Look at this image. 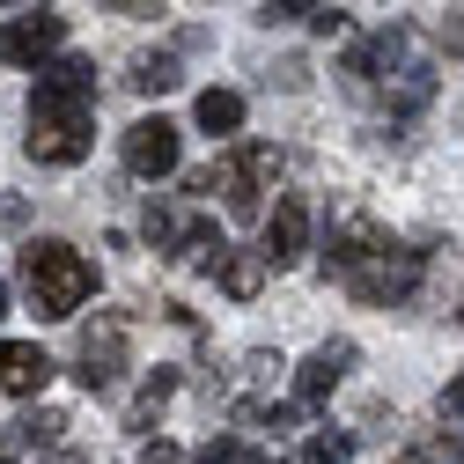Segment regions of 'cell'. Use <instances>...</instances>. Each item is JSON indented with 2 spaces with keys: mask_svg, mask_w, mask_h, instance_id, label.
<instances>
[{
  "mask_svg": "<svg viewBox=\"0 0 464 464\" xmlns=\"http://www.w3.org/2000/svg\"><path fill=\"white\" fill-rule=\"evenodd\" d=\"M354 457V435H310L303 442V464H346Z\"/></svg>",
  "mask_w": 464,
  "mask_h": 464,
  "instance_id": "18",
  "label": "cell"
},
{
  "mask_svg": "<svg viewBox=\"0 0 464 464\" xmlns=\"http://www.w3.org/2000/svg\"><path fill=\"white\" fill-rule=\"evenodd\" d=\"M119 362H126V324L119 317H103V324H89L82 332V383L89 391H111V376H119Z\"/></svg>",
  "mask_w": 464,
  "mask_h": 464,
  "instance_id": "9",
  "label": "cell"
},
{
  "mask_svg": "<svg viewBox=\"0 0 464 464\" xmlns=\"http://www.w3.org/2000/svg\"><path fill=\"white\" fill-rule=\"evenodd\" d=\"M44 383H52V354H44V346L0 339V391H15V398H37Z\"/></svg>",
  "mask_w": 464,
  "mask_h": 464,
  "instance_id": "11",
  "label": "cell"
},
{
  "mask_svg": "<svg viewBox=\"0 0 464 464\" xmlns=\"http://www.w3.org/2000/svg\"><path fill=\"white\" fill-rule=\"evenodd\" d=\"M178 258H192V266H207V273H214V266L228 258V237H221L214 221H192V228H185V244H178Z\"/></svg>",
  "mask_w": 464,
  "mask_h": 464,
  "instance_id": "16",
  "label": "cell"
},
{
  "mask_svg": "<svg viewBox=\"0 0 464 464\" xmlns=\"http://www.w3.org/2000/svg\"><path fill=\"white\" fill-rule=\"evenodd\" d=\"M442 420H464V376L442 383Z\"/></svg>",
  "mask_w": 464,
  "mask_h": 464,
  "instance_id": "23",
  "label": "cell"
},
{
  "mask_svg": "<svg viewBox=\"0 0 464 464\" xmlns=\"http://www.w3.org/2000/svg\"><path fill=\"white\" fill-rule=\"evenodd\" d=\"M111 15H162V0H103Z\"/></svg>",
  "mask_w": 464,
  "mask_h": 464,
  "instance_id": "24",
  "label": "cell"
},
{
  "mask_svg": "<svg viewBox=\"0 0 464 464\" xmlns=\"http://www.w3.org/2000/svg\"><path fill=\"white\" fill-rule=\"evenodd\" d=\"M15 435H23L30 450H37V442H60V435H67V413H30V420H23Z\"/></svg>",
  "mask_w": 464,
  "mask_h": 464,
  "instance_id": "20",
  "label": "cell"
},
{
  "mask_svg": "<svg viewBox=\"0 0 464 464\" xmlns=\"http://www.w3.org/2000/svg\"><path fill=\"white\" fill-rule=\"evenodd\" d=\"M258 251H266L273 273L295 266V258L310 251V207H303V199H280V207L266 214V228H258Z\"/></svg>",
  "mask_w": 464,
  "mask_h": 464,
  "instance_id": "6",
  "label": "cell"
},
{
  "mask_svg": "<svg viewBox=\"0 0 464 464\" xmlns=\"http://www.w3.org/2000/svg\"><path fill=\"white\" fill-rule=\"evenodd\" d=\"M214 178H221V199H228L237 221H266V185L280 178V155H273L266 140H244L237 155L214 169Z\"/></svg>",
  "mask_w": 464,
  "mask_h": 464,
  "instance_id": "3",
  "label": "cell"
},
{
  "mask_svg": "<svg viewBox=\"0 0 464 464\" xmlns=\"http://www.w3.org/2000/svg\"><path fill=\"white\" fill-rule=\"evenodd\" d=\"M346 287H354V303H369V310L413 303V287H420V251H376L369 266L346 273Z\"/></svg>",
  "mask_w": 464,
  "mask_h": 464,
  "instance_id": "4",
  "label": "cell"
},
{
  "mask_svg": "<svg viewBox=\"0 0 464 464\" xmlns=\"http://www.w3.org/2000/svg\"><path fill=\"white\" fill-rule=\"evenodd\" d=\"M266 273H273L266 251H228V258L214 266V280H221V295H228V303H251L258 287H266Z\"/></svg>",
  "mask_w": 464,
  "mask_h": 464,
  "instance_id": "12",
  "label": "cell"
},
{
  "mask_svg": "<svg viewBox=\"0 0 464 464\" xmlns=\"http://www.w3.org/2000/svg\"><path fill=\"white\" fill-rule=\"evenodd\" d=\"M192 119H199V133H237L244 126V96L237 89H199Z\"/></svg>",
  "mask_w": 464,
  "mask_h": 464,
  "instance_id": "13",
  "label": "cell"
},
{
  "mask_svg": "<svg viewBox=\"0 0 464 464\" xmlns=\"http://www.w3.org/2000/svg\"><path fill=\"white\" fill-rule=\"evenodd\" d=\"M435 44L450 52V60H464V8H442L435 15Z\"/></svg>",
  "mask_w": 464,
  "mask_h": 464,
  "instance_id": "21",
  "label": "cell"
},
{
  "mask_svg": "<svg viewBox=\"0 0 464 464\" xmlns=\"http://www.w3.org/2000/svg\"><path fill=\"white\" fill-rule=\"evenodd\" d=\"M60 464H74V457H60Z\"/></svg>",
  "mask_w": 464,
  "mask_h": 464,
  "instance_id": "29",
  "label": "cell"
},
{
  "mask_svg": "<svg viewBox=\"0 0 464 464\" xmlns=\"http://www.w3.org/2000/svg\"><path fill=\"white\" fill-rule=\"evenodd\" d=\"M23 287H30V310L60 324V317H74L96 295V266L74 244H30L23 251Z\"/></svg>",
  "mask_w": 464,
  "mask_h": 464,
  "instance_id": "2",
  "label": "cell"
},
{
  "mask_svg": "<svg viewBox=\"0 0 464 464\" xmlns=\"http://www.w3.org/2000/svg\"><path fill=\"white\" fill-rule=\"evenodd\" d=\"M140 96H169V89H178L185 74H178V60H169V52H140V60H133V74H126Z\"/></svg>",
  "mask_w": 464,
  "mask_h": 464,
  "instance_id": "14",
  "label": "cell"
},
{
  "mask_svg": "<svg viewBox=\"0 0 464 464\" xmlns=\"http://www.w3.org/2000/svg\"><path fill=\"white\" fill-rule=\"evenodd\" d=\"M0 317H8V280H0Z\"/></svg>",
  "mask_w": 464,
  "mask_h": 464,
  "instance_id": "28",
  "label": "cell"
},
{
  "mask_svg": "<svg viewBox=\"0 0 464 464\" xmlns=\"http://www.w3.org/2000/svg\"><path fill=\"white\" fill-rule=\"evenodd\" d=\"M60 37H67L60 15H15L8 30H0V60L8 67H44L52 52H60Z\"/></svg>",
  "mask_w": 464,
  "mask_h": 464,
  "instance_id": "7",
  "label": "cell"
},
{
  "mask_svg": "<svg viewBox=\"0 0 464 464\" xmlns=\"http://www.w3.org/2000/svg\"><path fill=\"white\" fill-rule=\"evenodd\" d=\"M192 464H266V457H258L251 442H237V435H207Z\"/></svg>",
  "mask_w": 464,
  "mask_h": 464,
  "instance_id": "17",
  "label": "cell"
},
{
  "mask_svg": "<svg viewBox=\"0 0 464 464\" xmlns=\"http://www.w3.org/2000/svg\"><path fill=\"white\" fill-rule=\"evenodd\" d=\"M376 251H391V237H383L369 214H346V221H332V237H324V273H354Z\"/></svg>",
  "mask_w": 464,
  "mask_h": 464,
  "instance_id": "8",
  "label": "cell"
},
{
  "mask_svg": "<svg viewBox=\"0 0 464 464\" xmlns=\"http://www.w3.org/2000/svg\"><path fill=\"white\" fill-rule=\"evenodd\" d=\"M178 126L169 119H140V126H126V169L133 178H169L178 169Z\"/></svg>",
  "mask_w": 464,
  "mask_h": 464,
  "instance_id": "5",
  "label": "cell"
},
{
  "mask_svg": "<svg viewBox=\"0 0 464 464\" xmlns=\"http://www.w3.org/2000/svg\"><path fill=\"white\" fill-rule=\"evenodd\" d=\"M140 464H185V457L169 450V442H148V450H140Z\"/></svg>",
  "mask_w": 464,
  "mask_h": 464,
  "instance_id": "25",
  "label": "cell"
},
{
  "mask_svg": "<svg viewBox=\"0 0 464 464\" xmlns=\"http://www.w3.org/2000/svg\"><path fill=\"white\" fill-rule=\"evenodd\" d=\"M398 464H435V457H420V450H405V457H398Z\"/></svg>",
  "mask_w": 464,
  "mask_h": 464,
  "instance_id": "27",
  "label": "cell"
},
{
  "mask_svg": "<svg viewBox=\"0 0 464 464\" xmlns=\"http://www.w3.org/2000/svg\"><path fill=\"white\" fill-rule=\"evenodd\" d=\"M324 0H266V23H295V15H317Z\"/></svg>",
  "mask_w": 464,
  "mask_h": 464,
  "instance_id": "22",
  "label": "cell"
},
{
  "mask_svg": "<svg viewBox=\"0 0 464 464\" xmlns=\"http://www.w3.org/2000/svg\"><path fill=\"white\" fill-rule=\"evenodd\" d=\"M346 369H354V339H324L317 354L303 362V376H295V405H324Z\"/></svg>",
  "mask_w": 464,
  "mask_h": 464,
  "instance_id": "10",
  "label": "cell"
},
{
  "mask_svg": "<svg viewBox=\"0 0 464 464\" xmlns=\"http://www.w3.org/2000/svg\"><path fill=\"white\" fill-rule=\"evenodd\" d=\"M442 464H464V435H442Z\"/></svg>",
  "mask_w": 464,
  "mask_h": 464,
  "instance_id": "26",
  "label": "cell"
},
{
  "mask_svg": "<svg viewBox=\"0 0 464 464\" xmlns=\"http://www.w3.org/2000/svg\"><path fill=\"white\" fill-rule=\"evenodd\" d=\"M169 391H178V369H155V376L140 383V398H133V413H126V428H155V413L169 405Z\"/></svg>",
  "mask_w": 464,
  "mask_h": 464,
  "instance_id": "15",
  "label": "cell"
},
{
  "mask_svg": "<svg viewBox=\"0 0 464 464\" xmlns=\"http://www.w3.org/2000/svg\"><path fill=\"white\" fill-rule=\"evenodd\" d=\"M140 228H148V244H155V251H178V244H185V228H178V214H169V207H148Z\"/></svg>",
  "mask_w": 464,
  "mask_h": 464,
  "instance_id": "19",
  "label": "cell"
},
{
  "mask_svg": "<svg viewBox=\"0 0 464 464\" xmlns=\"http://www.w3.org/2000/svg\"><path fill=\"white\" fill-rule=\"evenodd\" d=\"M96 140V67L89 60H52L30 89V162L67 169Z\"/></svg>",
  "mask_w": 464,
  "mask_h": 464,
  "instance_id": "1",
  "label": "cell"
}]
</instances>
